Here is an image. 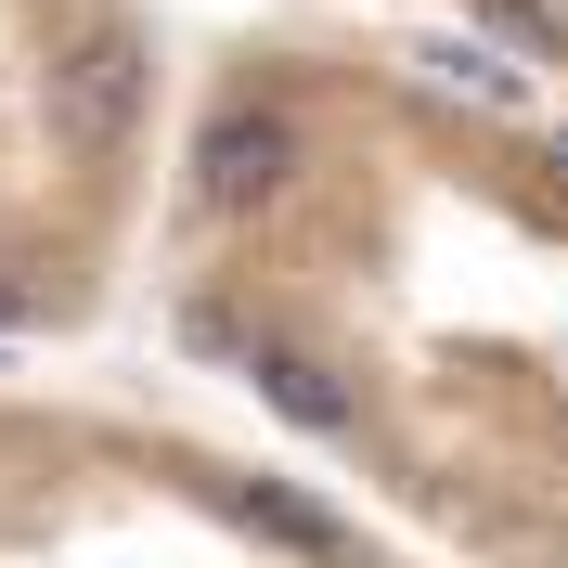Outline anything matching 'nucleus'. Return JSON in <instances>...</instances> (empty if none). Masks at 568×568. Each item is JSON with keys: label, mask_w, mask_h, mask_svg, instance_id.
Listing matches in <instances>:
<instances>
[{"label": "nucleus", "mask_w": 568, "mask_h": 568, "mask_svg": "<svg viewBox=\"0 0 568 568\" xmlns=\"http://www.w3.org/2000/svg\"><path fill=\"white\" fill-rule=\"evenodd\" d=\"M169 65L142 0H0V336L104 311L155 207Z\"/></svg>", "instance_id": "nucleus-3"}, {"label": "nucleus", "mask_w": 568, "mask_h": 568, "mask_svg": "<svg viewBox=\"0 0 568 568\" xmlns=\"http://www.w3.org/2000/svg\"><path fill=\"white\" fill-rule=\"evenodd\" d=\"M0 568H426L349 491L169 414L0 388Z\"/></svg>", "instance_id": "nucleus-2"}, {"label": "nucleus", "mask_w": 568, "mask_h": 568, "mask_svg": "<svg viewBox=\"0 0 568 568\" xmlns=\"http://www.w3.org/2000/svg\"><path fill=\"white\" fill-rule=\"evenodd\" d=\"M453 27H478L491 52H517V65L568 78V0H439Z\"/></svg>", "instance_id": "nucleus-4"}, {"label": "nucleus", "mask_w": 568, "mask_h": 568, "mask_svg": "<svg viewBox=\"0 0 568 568\" xmlns=\"http://www.w3.org/2000/svg\"><path fill=\"white\" fill-rule=\"evenodd\" d=\"M169 336L426 568H568V130L375 27H246L155 155Z\"/></svg>", "instance_id": "nucleus-1"}]
</instances>
